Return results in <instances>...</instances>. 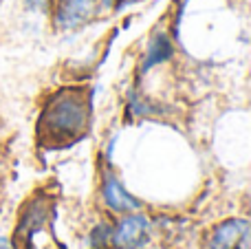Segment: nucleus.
Listing matches in <instances>:
<instances>
[{
	"mask_svg": "<svg viewBox=\"0 0 251 249\" xmlns=\"http://www.w3.org/2000/svg\"><path fill=\"white\" fill-rule=\"evenodd\" d=\"M91 115V93L86 88H60L42 106V113L38 119V139L51 148L73 144L88 132Z\"/></svg>",
	"mask_w": 251,
	"mask_h": 249,
	"instance_id": "obj_1",
	"label": "nucleus"
},
{
	"mask_svg": "<svg viewBox=\"0 0 251 249\" xmlns=\"http://www.w3.org/2000/svg\"><path fill=\"white\" fill-rule=\"evenodd\" d=\"M49 201L40 194H35L31 201H26V205L20 212V221H18V229H16V245L18 249H33V234L40 232L44 227L49 219Z\"/></svg>",
	"mask_w": 251,
	"mask_h": 249,
	"instance_id": "obj_2",
	"label": "nucleus"
},
{
	"mask_svg": "<svg viewBox=\"0 0 251 249\" xmlns=\"http://www.w3.org/2000/svg\"><path fill=\"white\" fill-rule=\"evenodd\" d=\"M95 13V0H53V26L60 31H75L84 26Z\"/></svg>",
	"mask_w": 251,
	"mask_h": 249,
	"instance_id": "obj_3",
	"label": "nucleus"
},
{
	"mask_svg": "<svg viewBox=\"0 0 251 249\" xmlns=\"http://www.w3.org/2000/svg\"><path fill=\"white\" fill-rule=\"evenodd\" d=\"M148 238V221L146 216H128L119 223L115 232V247L117 249H139Z\"/></svg>",
	"mask_w": 251,
	"mask_h": 249,
	"instance_id": "obj_4",
	"label": "nucleus"
},
{
	"mask_svg": "<svg viewBox=\"0 0 251 249\" xmlns=\"http://www.w3.org/2000/svg\"><path fill=\"white\" fill-rule=\"evenodd\" d=\"M174 55V44L172 38H170L165 31H156L152 33V38L148 40L146 44V53H143V62H141V73H148L150 69L168 62L170 57Z\"/></svg>",
	"mask_w": 251,
	"mask_h": 249,
	"instance_id": "obj_5",
	"label": "nucleus"
},
{
	"mask_svg": "<svg viewBox=\"0 0 251 249\" xmlns=\"http://www.w3.org/2000/svg\"><path fill=\"white\" fill-rule=\"evenodd\" d=\"M104 199L110 210H115V212H128V210H137L139 207L137 199L130 197L124 190V185L110 172H106V176H104Z\"/></svg>",
	"mask_w": 251,
	"mask_h": 249,
	"instance_id": "obj_6",
	"label": "nucleus"
},
{
	"mask_svg": "<svg viewBox=\"0 0 251 249\" xmlns=\"http://www.w3.org/2000/svg\"><path fill=\"white\" fill-rule=\"evenodd\" d=\"M245 229H247L245 221H227L214 232L212 241H209V249H231Z\"/></svg>",
	"mask_w": 251,
	"mask_h": 249,
	"instance_id": "obj_7",
	"label": "nucleus"
},
{
	"mask_svg": "<svg viewBox=\"0 0 251 249\" xmlns=\"http://www.w3.org/2000/svg\"><path fill=\"white\" fill-rule=\"evenodd\" d=\"M26 9H31V11H49V7H51V0H25Z\"/></svg>",
	"mask_w": 251,
	"mask_h": 249,
	"instance_id": "obj_8",
	"label": "nucleus"
},
{
	"mask_svg": "<svg viewBox=\"0 0 251 249\" xmlns=\"http://www.w3.org/2000/svg\"><path fill=\"white\" fill-rule=\"evenodd\" d=\"M100 2H101V7L110 9V7H115V2H117V0H100Z\"/></svg>",
	"mask_w": 251,
	"mask_h": 249,
	"instance_id": "obj_9",
	"label": "nucleus"
},
{
	"mask_svg": "<svg viewBox=\"0 0 251 249\" xmlns=\"http://www.w3.org/2000/svg\"><path fill=\"white\" fill-rule=\"evenodd\" d=\"M0 249H13V247L9 245V241H7V238H0Z\"/></svg>",
	"mask_w": 251,
	"mask_h": 249,
	"instance_id": "obj_10",
	"label": "nucleus"
},
{
	"mask_svg": "<svg viewBox=\"0 0 251 249\" xmlns=\"http://www.w3.org/2000/svg\"><path fill=\"white\" fill-rule=\"evenodd\" d=\"M183 2H185V0H183Z\"/></svg>",
	"mask_w": 251,
	"mask_h": 249,
	"instance_id": "obj_11",
	"label": "nucleus"
}]
</instances>
